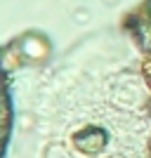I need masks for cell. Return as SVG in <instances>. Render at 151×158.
I'll list each match as a JSON object with an SVG mask.
<instances>
[{
	"mask_svg": "<svg viewBox=\"0 0 151 158\" xmlns=\"http://www.w3.org/2000/svg\"><path fill=\"white\" fill-rule=\"evenodd\" d=\"M123 28L137 47L139 61H142V76L151 90V0H142L135 10L125 14Z\"/></svg>",
	"mask_w": 151,
	"mask_h": 158,
	"instance_id": "6da1fadb",
	"label": "cell"
},
{
	"mask_svg": "<svg viewBox=\"0 0 151 158\" xmlns=\"http://www.w3.org/2000/svg\"><path fill=\"white\" fill-rule=\"evenodd\" d=\"M12 47L19 52L21 61H28V64H43L52 54V43H50V38L43 31L21 33L19 38L12 40Z\"/></svg>",
	"mask_w": 151,
	"mask_h": 158,
	"instance_id": "7a4b0ae2",
	"label": "cell"
},
{
	"mask_svg": "<svg viewBox=\"0 0 151 158\" xmlns=\"http://www.w3.org/2000/svg\"><path fill=\"white\" fill-rule=\"evenodd\" d=\"M5 66L0 59V158L5 156L10 132H12V99H10V85H7Z\"/></svg>",
	"mask_w": 151,
	"mask_h": 158,
	"instance_id": "3957f363",
	"label": "cell"
}]
</instances>
